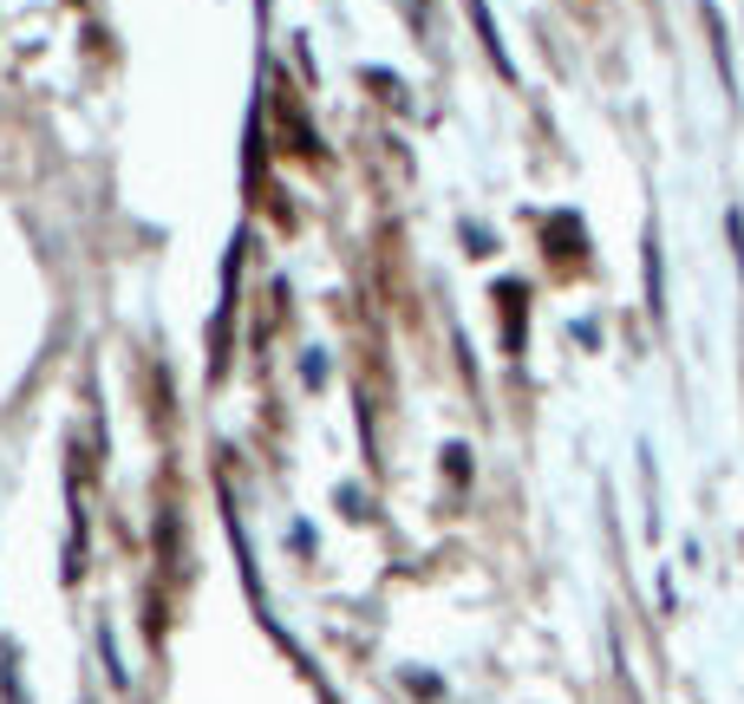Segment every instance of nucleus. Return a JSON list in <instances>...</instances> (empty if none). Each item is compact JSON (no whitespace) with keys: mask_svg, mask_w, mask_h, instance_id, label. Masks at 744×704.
Listing matches in <instances>:
<instances>
[{"mask_svg":"<svg viewBox=\"0 0 744 704\" xmlns=\"http://www.w3.org/2000/svg\"><path fill=\"white\" fill-rule=\"evenodd\" d=\"M470 20H477V33H483V46H490V60L510 72V53H503V40H497V26H490V7L483 0H470Z\"/></svg>","mask_w":744,"mask_h":704,"instance_id":"1","label":"nucleus"}]
</instances>
